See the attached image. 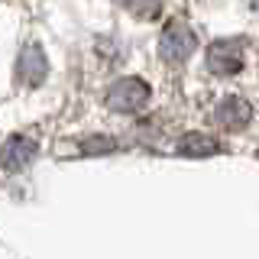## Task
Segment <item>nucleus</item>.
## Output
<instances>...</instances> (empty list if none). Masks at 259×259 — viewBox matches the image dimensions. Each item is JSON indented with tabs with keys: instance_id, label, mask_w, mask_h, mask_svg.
I'll list each match as a JSON object with an SVG mask.
<instances>
[{
	"instance_id": "nucleus-2",
	"label": "nucleus",
	"mask_w": 259,
	"mask_h": 259,
	"mask_svg": "<svg viewBox=\"0 0 259 259\" xmlns=\"http://www.w3.org/2000/svg\"><path fill=\"white\" fill-rule=\"evenodd\" d=\"M194 46H198V36L185 20H172L165 26V32L159 36V55L168 65H182L194 52Z\"/></svg>"
},
{
	"instance_id": "nucleus-6",
	"label": "nucleus",
	"mask_w": 259,
	"mask_h": 259,
	"mask_svg": "<svg viewBox=\"0 0 259 259\" xmlns=\"http://www.w3.org/2000/svg\"><path fill=\"white\" fill-rule=\"evenodd\" d=\"M249 117H253V107H249L243 97H224L221 104L214 107V123L224 126V130H240L249 123Z\"/></svg>"
},
{
	"instance_id": "nucleus-7",
	"label": "nucleus",
	"mask_w": 259,
	"mask_h": 259,
	"mask_svg": "<svg viewBox=\"0 0 259 259\" xmlns=\"http://www.w3.org/2000/svg\"><path fill=\"white\" fill-rule=\"evenodd\" d=\"M214 152H221V143L207 133H188L178 143V156H188V159H204V156H214Z\"/></svg>"
},
{
	"instance_id": "nucleus-8",
	"label": "nucleus",
	"mask_w": 259,
	"mask_h": 259,
	"mask_svg": "<svg viewBox=\"0 0 259 259\" xmlns=\"http://www.w3.org/2000/svg\"><path fill=\"white\" fill-rule=\"evenodd\" d=\"M249 7H253V10H259V0H249Z\"/></svg>"
},
{
	"instance_id": "nucleus-4",
	"label": "nucleus",
	"mask_w": 259,
	"mask_h": 259,
	"mask_svg": "<svg viewBox=\"0 0 259 259\" xmlns=\"http://www.w3.org/2000/svg\"><path fill=\"white\" fill-rule=\"evenodd\" d=\"M49 75V62H46V55H42V49H39L36 42L23 49V55H20V62H16V81H20L23 88H36V84H42Z\"/></svg>"
},
{
	"instance_id": "nucleus-1",
	"label": "nucleus",
	"mask_w": 259,
	"mask_h": 259,
	"mask_svg": "<svg viewBox=\"0 0 259 259\" xmlns=\"http://www.w3.org/2000/svg\"><path fill=\"white\" fill-rule=\"evenodd\" d=\"M149 97H152V91L143 78H120L107 91L104 101H107V107L113 113H140V110H146Z\"/></svg>"
},
{
	"instance_id": "nucleus-3",
	"label": "nucleus",
	"mask_w": 259,
	"mask_h": 259,
	"mask_svg": "<svg viewBox=\"0 0 259 259\" xmlns=\"http://www.w3.org/2000/svg\"><path fill=\"white\" fill-rule=\"evenodd\" d=\"M240 65H243V49H240L237 39H217V42L207 49V68L214 71V75L230 78V75L240 71Z\"/></svg>"
},
{
	"instance_id": "nucleus-5",
	"label": "nucleus",
	"mask_w": 259,
	"mask_h": 259,
	"mask_svg": "<svg viewBox=\"0 0 259 259\" xmlns=\"http://www.w3.org/2000/svg\"><path fill=\"white\" fill-rule=\"evenodd\" d=\"M36 149H39L36 136L20 133V136H13V140L4 143V149H0V165L10 168V172H16V168H26L29 162H32V156H36Z\"/></svg>"
}]
</instances>
